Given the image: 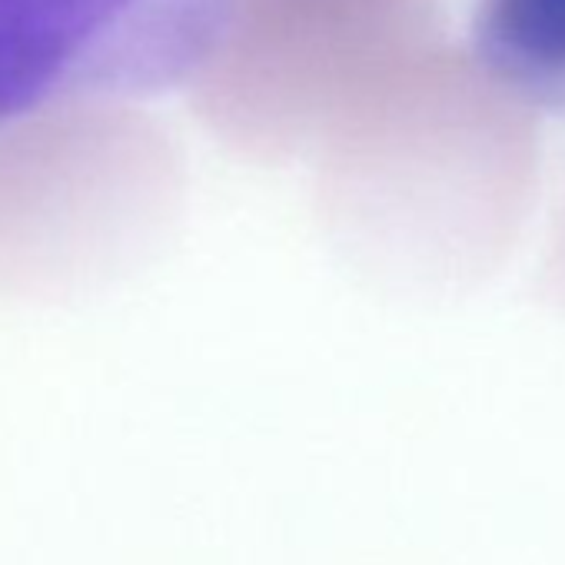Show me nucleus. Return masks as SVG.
Returning a JSON list of instances; mask_svg holds the SVG:
<instances>
[{"label": "nucleus", "mask_w": 565, "mask_h": 565, "mask_svg": "<svg viewBox=\"0 0 565 565\" xmlns=\"http://www.w3.org/2000/svg\"><path fill=\"white\" fill-rule=\"evenodd\" d=\"M243 0H0V134L61 107L183 90L230 47Z\"/></svg>", "instance_id": "f257e3e1"}, {"label": "nucleus", "mask_w": 565, "mask_h": 565, "mask_svg": "<svg viewBox=\"0 0 565 565\" xmlns=\"http://www.w3.org/2000/svg\"><path fill=\"white\" fill-rule=\"evenodd\" d=\"M466 41L502 100L565 117V0H472Z\"/></svg>", "instance_id": "f03ea898"}]
</instances>
